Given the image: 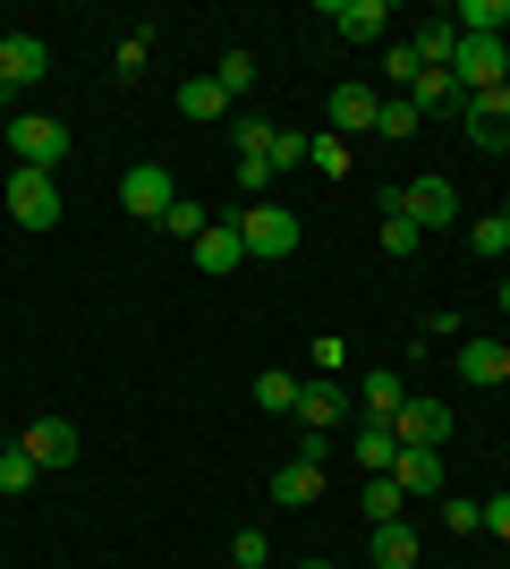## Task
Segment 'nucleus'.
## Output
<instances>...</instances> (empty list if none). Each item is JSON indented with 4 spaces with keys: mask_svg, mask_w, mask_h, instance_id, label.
Segmentation results:
<instances>
[{
    "mask_svg": "<svg viewBox=\"0 0 510 569\" xmlns=\"http://www.w3.org/2000/svg\"><path fill=\"white\" fill-rule=\"evenodd\" d=\"M383 213H409L417 230H460V188L451 179H409V188H383Z\"/></svg>",
    "mask_w": 510,
    "mask_h": 569,
    "instance_id": "nucleus-1",
    "label": "nucleus"
},
{
    "mask_svg": "<svg viewBox=\"0 0 510 569\" xmlns=\"http://www.w3.org/2000/svg\"><path fill=\"white\" fill-rule=\"evenodd\" d=\"M298 238H307V230H298V213H290V204H247V213H239V247H247L256 263L298 256Z\"/></svg>",
    "mask_w": 510,
    "mask_h": 569,
    "instance_id": "nucleus-2",
    "label": "nucleus"
},
{
    "mask_svg": "<svg viewBox=\"0 0 510 569\" xmlns=\"http://www.w3.org/2000/svg\"><path fill=\"white\" fill-rule=\"evenodd\" d=\"M451 77H460V94H493V86H510V43H502V34H460Z\"/></svg>",
    "mask_w": 510,
    "mask_h": 569,
    "instance_id": "nucleus-3",
    "label": "nucleus"
},
{
    "mask_svg": "<svg viewBox=\"0 0 510 569\" xmlns=\"http://www.w3.org/2000/svg\"><path fill=\"white\" fill-rule=\"evenodd\" d=\"M9 153H18L26 170H51V162H69V128L51 111H18L9 119Z\"/></svg>",
    "mask_w": 510,
    "mask_h": 569,
    "instance_id": "nucleus-4",
    "label": "nucleus"
},
{
    "mask_svg": "<svg viewBox=\"0 0 510 569\" xmlns=\"http://www.w3.org/2000/svg\"><path fill=\"white\" fill-rule=\"evenodd\" d=\"M9 221H26V230H51L60 221V188H51V170H9Z\"/></svg>",
    "mask_w": 510,
    "mask_h": 569,
    "instance_id": "nucleus-5",
    "label": "nucleus"
},
{
    "mask_svg": "<svg viewBox=\"0 0 510 569\" xmlns=\"http://www.w3.org/2000/svg\"><path fill=\"white\" fill-rule=\"evenodd\" d=\"M120 204H128L137 221H153V230H162V213L179 204V179H170L162 162H137V170L120 179Z\"/></svg>",
    "mask_w": 510,
    "mask_h": 569,
    "instance_id": "nucleus-6",
    "label": "nucleus"
},
{
    "mask_svg": "<svg viewBox=\"0 0 510 569\" xmlns=\"http://www.w3.org/2000/svg\"><path fill=\"white\" fill-rule=\"evenodd\" d=\"M43 77H51V51H43V34H0V86H9V94L43 86Z\"/></svg>",
    "mask_w": 510,
    "mask_h": 569,
    "instance_id": "nucleus-7",
    "label": "nucleus"
},
{
    "mask_svg": "<svg viewBox=\"0 0 510 569\" xmlns=\"http://www.w3.org/2000/svg\"><path fill=\"white\" fill-rule=\"evenodd\" d=\"M460 128H468V144H486V153H502V144H510V86H493V94H468Z\"/></svg>",
    "mask_w": 510,
    "mask_h": 569,
    "instance_id": "nucleus-8",
    "label": "nucleus"
},
{
    "mask_svg": "<svg viewBox=\"0 0 510 569\" xmlns=\"http://www.w3.org/2000/svg\"><path fill=\"white\" fill-rule=\"evenodd\" d=\"M391 433H400L409 451H442V442H451V408L442 400H409L400 417H391Z\"/></svg>",
    "mask_w": 510,
    "mask_h": 569,
    "instance_id": "nucleus-9",
    "label": "nucleus"
},
{
    "mask_svg": "<svg viewBox=\"0 0 510 569\" xmlns=\"http://www.w3.org/2000/svg\"><path fill=\"white\" fill-rule=\"evenodd\" d=\"M18 442H26V459H34V468H69V459H77V426H69V417H34Z\"/></svg>",
    "mask_w": 510,
    "mask_h": 569,
    "instance_id": "nucleus-10",
    "label": "nucleus"
},
{
    "mask_svg": "<svg viewBox=\"0 0 510 569\" xmlns=\"http://www.w3.org/2000/svg\"><path fill=\"white\" fill-rule=\"evenodd\" d=\"M323 26H340L349 43H383L391 9H383V0H323Z\"/></svg>",
    "mask_w": 510,
    "mask_h": 569,
    "instance_id": "nucleus-11",
    "label": "nucleus"
},
{
    "mask_svg": "<svg viewBox=\"0 0 510 569\" xmlns=\"http://www.w3.org/2000/svg\"><path fill=\"white\" fill-rule=\"evenodd\" d=\"M358 408L374 417V426H391V417L409 408V382H400V366H366V382H358Z\"/></svg>",
    "mask_w": 510,
    "mask_h": 569,
    "instance_id": "nucleus-12",
    "label": "nucleus"
},
{
    "mask_svg": "<svg viewBox=\"0 0 510 569\" xmlns=\"http://www.w3.org/2000/svg\"><path fill=\"white\" fill-rule=\"evenodd\" d=\"M247 263V247H239V221H204V238H196V272H239Z\"/></svg>",
    "mask_w": 510,
    "mask_h": 569,
    "instance_id": "nucleus-13",
    "label": "nucleus"
},
{
    "mask_svg": "<svg viewBox=\"0 0 510 569\" xmlns=\"http://www.w3.org/2000/svg\"><path fill=\"white\" fill-rule=\"evenodd\" d=\"M340 417H349V400H340L332 375H323V382H298V426H307V433H332Z\"/></svg>",
    "mask_w": 510,
    "mask_h": 569,
    "instance_id": "nucleus-14",
    "label": "nucleus"
},
{
    "mask_svg": "<svg viewBox=\"0 0 510 569\" xmlns=\"http://www.w3.org/2000/svg\"><path fill=\"white\" fill-rule=\"evenodd\" d=\"M272 501L316 510V501H323V468H316V459H281V468H272Z\"/></svg>",
    "mask_w": 510,
    "mask_h": 569,
    "instance_id": "nucleus-15",
    "label": "nucleus"
},
{
    "mask_svg": "<svg viewBox=\"0 0 510 569\" xmlns=\"http://www.w3.org/2000/svg\"><path fill=\"white\" fill-rule=\"evenodd\" d=\"M374 111H383V94H374V86H332V137H366V128H374Z\"/></svg>",
    "mask_w": 510,
    "mask_h": 569,
    "instance_id": "nucleus-16",
    "label": "nucleus"
},
{
    "mask_svg": "<svg viewBox=\"0 0 510 569\" xmlns=\"http://www.w3.org/2000/svg\"><path fill=\"white\" fill-rule=\"evenodd\" d=\"M409 102H417V119H442V111L460 119V111H468V94H460V77H451V69H426V77L409 86Z\"/></svg>",
    "mask_w": 510,
    "mask_h": 569,
    "instance_id": "nucleus-17",
    "label": "nucleus"
},
{
    "mask_svg": "<svg viewBox=\"0 0 510 569\" xmlns=\"http://www.w3.org/2000/svg\"><path fill=\"white\" fill-rule=\"evenodd\" d=\"M391 485H400V493H442V451H409V442H400V459H391Z\"/></svg>",
    "mask_w": 510,
    "mask_h": 569,
    "instance_id": "nucleus-18",
    "label": "nucleus"
},
{
    "mask_svg": "<svg viewBox=\"0 0 510 569\" xmlns=\"http://www.w3.org/2000/svg\"><path fill=\"white\" fill-rule=\"evenodd\" d=\"M510 375L502 340H460V382H477V391H493V382Z\"/></svg>",
    "mask_w": 510,
    "mask_h": 569,
    "instance_id": "nucleus-19",
    "label": "nucleus"
},
{
    "mask_svg": "<svg viewBox=\"0 0 510 569\" xmlns=\"http://www.w3.org/2000/svg\"><path fill=\"white\" fill-rule=\"evenodd\" d=\"M374 569H417V527L409 519H383V527H374Z\"/></svg>",
    "mask_w": 510,
    "mask_h": 569,
    "instance_id": "nucleus-20",
    "label": "nucleus"
},
{
    "mask_svg": "<svg viewBox=\"0 0 510 569\" xmlns=\"http://www.w3.org/2000/svg\"><path fill=\"white\" fill-rule=\"evenodd\" d=\"M391 459H400V433L366 417V426H358V468H366V476H391Z\"/></svg>",
    "mask_w": 510,
    "mask_h": 569,
    "instance_id": "nucleus-21",
    "label": "nucleus"
},
{
    "mask_svg": "<svg viewBox=\"0 0 510 569\" xmlns=\"http://www.w3.org/2000/svg\"><path fill=\"white\" fill-rule=\"evenodd\" d=\"M451 26H460V34H502V43H510V0H460V18H451Z\"/></svg>",
    "mask_w": 510,
    "mask_h": 569,
    "instance_id": "nucleus-22",
    "label": "nucleus"
},
{
    "mask_svg": "<svg viewBox=\"0 0 510 569\" xmlns=\"http://www.w3.org/2000/svg\"><path fill=\"white\" fill-rule=\"evenodd\" d=\"M409 43H417V60H426V69H451V51H460V26L434 18V26H417Z\"/></svg>",
    "mask_w": 510,
    "mask_h": 569,
    "instance_id": "nucleus-23",
    "label": "nucleus"
},
{
    "mask_svg": "<svg viewBox=\"0 0 510 569\" xmlns=\"http://www.w3.org/2000/svg\"><path fill=\"white\" fill-rule=\"evenodd\" d=\"M383 77H391V94H409L417 77H426V60H417L409 34H391V43H383Z\"/></svg>",
    "mask_w": 510,
    "mask_h": 569,
    "instance_id": "nucleus-24",
    "label": "nucleus"
},
{
    "mask_svg": "<svg viewBox=\"0 0 510 569\" xmlns=\"http://www.w3.org/2000/svg\"><path fill=\"white\" fill-rule=\"evenodd\" d=\"M256 408H272V417H298V375L264 366V375H256Z\"/></svg>",
    "mask_w": 510,
    "mask_h": 569,
    "instance_id": "nucleus-25",
    "label": "nucleus"
},
{
    "mask_svg": "<svg viewBox=\"0 0 510 569\" xmlns=\"http://www.w3.org/2000/svg\"><path fill=\"white\" fill-rule=\"evenodd\" d=\"M417 128H426V119H417V102H409V94H383V111H374V137L400 144V137H417Z\"/></svg>",
    "mask_w": 510,
    "mask_h": 569,
    "instance_id": "nucleus-26",
    "label": "nucleus"
},
{
    "mask_svg": "<svg viewBox=\"0 0 510 569\" xmlns=\"http://www.w3.org/2000/svg\"><path fill=\"white\" fill-rule=\"evenodd\" d=\"M179 111H188V119H221V111H230V94H221L213 77H188V86H179Z\"/></svg>",
    "mask_w": 510,
    "mask_h": 569,
    "instance_id": "nucleus-27",
    "label": "nucleus"
},
{
    "mask_svg": "<svg viewBox=\"0 0 510 569\" xmlns=\"http://www.w3.org/2000/svg\"><path fill=\"white\" fill-rule=\"evenodd\" d=\"M307 162H316L323 179H349V170H358V162H349V137H332V128H323V137H307Z\"/></svg>",
    "mask_w": 510,
    "mask_h": 569,
    "instance_id": "nucleus-28",
    "label": "nucleus"
},
{
    "mask_svg": "<svg viewBox=\"0 0 510 569\" xmlns=\"http://www.w3.org/2000/svg\"><path fill=\"white\" fill-rule=\"evenodd\" d=\"M417 247H426V230H417L409 213H383V256H391V263H409Z\"/></svg>",
    "mask_w": 510,
    "mask_h": 569,
    "instance_id": "nucleus-29",
    "label": "nucleus"
},
{
    "mask_svg": "<svg viewBox=\"0 0 510 569\" xmlns=\"http://www.w3.org/2000/svg\"><path fill=\"white\" fill-rule=\"evenodd\" d=\"M400 510H409V493H400L391 476H366V519L383 527V519H400Z\"/></svg>",
    "mask_w": 510,
    "mask_h": 569,
    "instance_id": "nucleus-30",
    "label": "nucleus"
},
{
    "mask_svg": "<svg viewBox=\"0 0 510 569\" xmlns=\"http://www.w3.org/2000/svg\"><path fill=\"white\" fill-rule=\"evenodd\" d=\"M34 459H26V442H9V451H0V493H34Z\"/></svg>",
    "mask_w": 510,
    "mask_h": 569,
    "instance_id": "nucleus-31",
    "label": "nucleus"
},
{
    "mask_svg": "<svg viewBox=\"0 0 510 569\" xmlns=\"http://www.w3.org/2000/svg\"><path fill=\"white\" fill-rule=\"evenodd\" d=\"M442 527H451V536H486V501H460V493H442Z\"/></svg>",
    "mask_w": 510,
    "mask_h": 569,
    "instance_id": "nucleus-32",
    "label": "nucleus"
},
{
    "mask_svg": "<svg viewBox=\"0 0 510 569\" xmlns=\"http://www.w3.org/2000/svg\"><path fill=\"white\" fill-rule=\"evenodd\" d=\"M213 86H221V94H247V86H256V51H221Z\"/></svg>",
    "mask_w": 510,
    "mask_h": 569,
    "instance_id": "nucleus-33",
    "label": "nucleus"
},
{
    "mask_svg": "<svg viewBox=\"0 0 510 569\" xmlns=\"http://www.w3.org/2000/svg\"><path fill=\"white\" fill-rule=\"evenodd\" d=\"M162 230H170V238H188V247H196V238H204V204H196V196H179V204L162 213Z\"/></svg>",
    "mask_w": 510,
    "mask_h": 569,
    "instance_id": "nucleus-34",
    "label": "nucleus"
},
{
    "mask_svg": "<svg viewBox=\"0 0 510 569\" xmlns=\"http://www.w3.org/2000/svg\"><path fill=\"white\" fill-rule=\"evenodd\" d=\"M468 247H477V256H510V213H486L468 230Z\"/></svg>",
    "mask_w": 510,
    "mask_h": 569,
    "instance_id": "nucleus-35",
    "label": "nucleus"
},
{
    "mask_svg": "<svg viewBox=\"0 0 510 569\" xmlns=\"http://www.w3.org/2000/svg\"><path fill=\"white\" fill-rule=\"evenodd\" d=\"M307 162V128H272V179Z\"/></svg>",
    "mask_w": 510,
    "mask_h": 569,
    "instance_id": "nucleus-36",
    "label": "nucleus"
},
{
    "mask_svg": "<svg viewBox=\"0 0 510 569\" xmlns=\"http://www.w3.org/2000/svg\"><path fill=\"white\" fill-rule=\"evenodd\" d=\"M230 561H239V569H264V561H272L264 527H239V545H230Z\"/></svg>",
    "mask_w": 510,
    "mask_h": 569,
    "instance_id": "nucleus-37",
    "label": "nucleus"
},
{
    "mask_svg": "<svg viewBox=\"0 0 510 569\" xmlns=\"http://www.w3.org/2000/svg\"><path fill=\"white\" fill-rule=\"evenodd\" d=\"M146 51H153V34H128V43H120V77L146 69Z\"/></svg>",
    "mask_w": 510,
    "mask_h": 569,
    "instance_id": "nucleus-38",
    "label": "nucleus"
},
{
    "mask_svg": "<svg viewBox=\"0 0 510 569\" xmlns=\"http://www.w3.org/2000/svg\"><path fill=\"white\" fill-rule=\"evenodd\" d=\"M316 366H323V375H332V366H349V340L323 332V340H316Z\"/></svg>",
    "mask_w": 510,
    "mask_h": 569,
    "instance_id": "nucleus-39",
    "label": "nucleus"
},
{
    "mask_svg": "<svg viewBox=\"0 0 510 569\" xmlns=\"http://www.w3.org/2000/svg\"><path fill=\"white\" fill-rule=\"evenodd\" d=\"M486 536H502V545H510V493L486 501Z\"/></svg>",
    "mask_w": 510,
    "mask_h": 569,
    "instance_id": "nucleus-40",
    "label": "nucleus"
},
{
    "mask_svg": "<svg viewBox=\"0 0 510 569\" xmlns=\"http://www.w3.org/2000/svg\"><path fill=\"white\" fill-rule=\"evenodd\" d=\"M493 307H502V315H510V281H502V289H493Z\"/></svg>",
    "mask_w": 510,
    "mask_h": 569,
    "instance_id": "nucleus-41",
    "label": "nucleus"
},
{
    "mask_svg": "<svg viewBox=\"0 0 510 569\" xmlns=\"http://www.w3.org/2000/svg\"><path fill=\"white\" fill-rule=\"evenodd\" d=\"M307 569H332V561H307Z\"/></svg>",
    "mask_w": 510,
    "mask_h": 569,
    "instance_id": "nucleus-42",
    "label": "nucleus"
},
{
    "mask_svg": "<svg viewBox=\"0 0 510 569\" xmlns=\"http://www.w3.org/2000/svg\"><path fill=\"white\" fill-rule=\"evenodd\" d=\"M502 357H510V340H502Z\"/></svg>",
    "mask_w": 510,
    "mask_h": 569,
    "instance_id": "nucleus-43",
    "label": "nucleus"
},
{
    "mask_svg": "<svg viewBox=\"0 0 510 569\" xmlns=\"http://www.w3.org/2000/svg\"><path fill=\"white\" fill-rule=\"evenodd\" d=\"M0 94H9V86H0Z\"/></svg>",
    "mask_w": 510,
    "mask_h": 569,
    "instance_id": "nucleus-44",
    "label": "nucleus"
},
{
    "mask_svg": "<svg viewBox=\"0 0 510 569\" xmlns=\"http://www.w3.org/2000/svg\"><path fill=\"white\" fill-rule=\"evenodd\" d=\"M230 569H239V561H230Z\"/></svg>",
    "mask_w": 510,
    "mask_h": 569,
    "instance_id": "nucleus-45",
    "label": "nucleus"
}]
</instances>
